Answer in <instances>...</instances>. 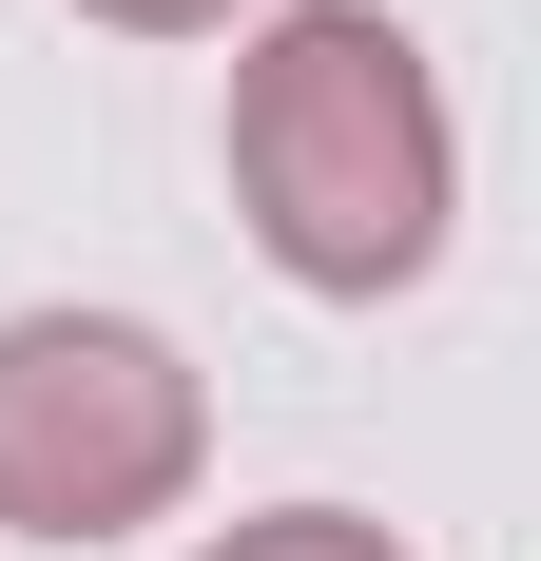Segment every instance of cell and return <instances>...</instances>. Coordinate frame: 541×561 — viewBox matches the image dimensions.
Masks as SVG:
<instances>
[{"instance_id":"obj_3","label":"cell","mask_w":541,"mask_h":561,"mask_svg":"<svg viewBox=\"0 0 541 561\" xmlns=\"http://www.w3.org/2000/svg\"><path fill=\"white\" fill-rule=\"evenodd\" d=\"M194 561H406L387 523H348V504H252V523H214Z\"/></svg>"},{"instance_id":"obj_1","label":"cell","mask_w":541,"mask_h":561,"mask_svg":"<svg viewBox=\"0 0 541 561\" xmlns=\"http://www.w3.org/2000/svg\"><path fill=\"white\" fill-rule=\"evenodd\" d=\"M232 214L290 290H406L464 214V116L387 0H290L232 58Z\"/></svg>"},{"instance_id":"obj_2","label":"cell","mask_w":541,"mask_h":561,"mask_svg":"<svg viewBox=\"0 0 541 561\" xmlns=\"http://www.w3.org/2000/svg\"><path fill=\"white\" fill-rule=\"evenodd\" d=\"M214 388L136 310H0V542H136L194 504Z\"/></svg>"},{"instance_id":"obj_4","label":"cell","mask_w":541,"mask_h":561,"mask_svg":"<svg viewBox=\"0 0 541 561\" xmlns=\"http://www.w3.org/2000/svg\"><path fill=\"white\" fill-rule=\"evenodd\" d=\"M78 20H116V39H232L252 0H78Z\"/></svg>"}]
</instances>
